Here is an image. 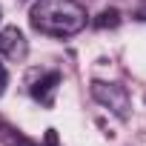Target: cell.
<instances>
[{"mask_svg":"<svg viewBox=\"0 0 146 146\" xmlns=\"http://www.w3.org/2000/svg\"><path fill=\"white\" fill-rule=\"evenodd\" d=\"M26 52H29V43H26V37H23V32L17 26L0 29V54H3V57L20 63L26 57Z\"/></svg>","mask_w":146,"mask_h":146,"instance_id":"obj_3","label":"cell"},{"mask_svg":"<svg viewBox=\"0 0 146 146\" xmlns=\"http://www.w3.org/2000/svg\"><path fill=\"white\" fill-rule=\"evenodd\" d=\"M137 20H146V9H140V12H137Z\"/></svg>","mask_w":146,"mask_h":146,"instance_id":"obj_9","label":"cell"},{"mask_svg":"<svg viewBox=\"0 0 146 146\" xmlns=\"http://www.w3.org/2000/svg\"><path fill=\"white\" fill-rule=\"evenodd\" d=\"M92 95H95V100H98V103L109 106L120 120H126V117H129V95H126V89H123V86L95 80V83H92Z\"/></svg>","mask_w":146,"mask_h":146,"instance_id":"obj_2","label":"cell"},{"mask_svg":"<svg viewBox=\"0 0 146 146\" xmlns=\"http://www.w3.org/2000/svg\"><path fill=\"white\" fill-rule=\"evenodd\" d=\"M35 32L49 37H72L86 26V9L78 0H37L29 12Z\"/></svg>","mask_w":146,"mask_h":146,"instance_id":"obj_1","label":"cell"},{"mask_svg":"<svg viewBox=\"0 0 146 146\" xmlns=\"http://www.w3.org/2000/svg\"><path fill=\"white\" fill-rule=\"evenodd\" d=\"M0 137H3L6 146H37V143H32L29 137H23L20 132H15V129L6 126V123H0Z\"/></svg>","mask_w":146,"mask_h":146,"instance_id":"obj_5","label":"cell"},{"mask_svg":"<svg viewBox=\"0 0 146 146\" xmlns=\"http://www.w3.org/2000/svg\"><path fill=\"white\" fill-rule=\"evenodd\" d=\"M57 86H60V75H57V72H46V75H40V78L29 86V92H32V98H35L37 103H43V106H54Z\"/></svg>","mask_w":146,"mask_h":146,"instance_id":"obj_4","label":"cell"},{"mask_svg":"<svg viewBox=\"0 0 146 146\" xmlns=\"http://www.w3.org/2000/svg\"><path fill=\"white\" fill-rule=\"evenodd\" d=\"M6 83H9V75H6V66L0 63V95L6 92Z\"/></svg>","mask_w":146,"mask_h":146,"instance_id":"obj_7","label":"cell"},{"mask_svg":"<svg viewBox=\"0 0 146 146\" xmlns=\"http://www.w3.org/2000/svg\"><path fill=\"white\" fill-rule=\"evenodd\" d=\"M115 26H120V12L117 9H103L95 17V29H115Z\"/></svg>","mask_w":146,"mask_h":146,"instance_id":"obj_6","label":"cell"},{"mask_svg":"<svg viewBox=\"0 0 146 146\" xmlns=\"http://www.w3.org/2000/svg\"><path fill=\"white\" fill-rule=\"evenodd\" d=\"M46 146H57V132H54V129L46 132Z\"/></svg>","mask_w":146,"mask_h":146,"instance_id":"obj_8","label":"cell"}]
</instances>
